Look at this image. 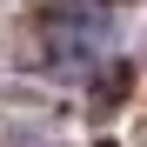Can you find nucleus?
<instances>
[{"label":"nucleus","instance_id":"1","mask_svg":"<svg viewBox=\"0 0 147 147\" xmlns=\"http://www.w3.org/2000/svg\"><path fill=\"white\" fill-rule=\"evenodd\" d=\"M47 47L60 67H94L107 47V13L100 7H74V13H47Z\"/></svg>","mask_w":147,"mask_h":147}]
</instances>
